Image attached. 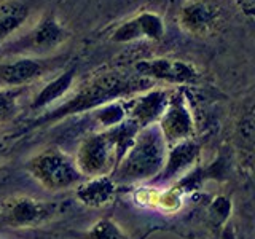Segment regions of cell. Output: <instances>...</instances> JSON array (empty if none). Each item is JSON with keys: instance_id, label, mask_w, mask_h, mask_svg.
Wrapping results in <instances>:
<instances>
[{"instance_id": "obj_5", "label": "cell", "mask_w": 255, "mask_h": 239, "mask_svg": "<svg viewBox=\"0 0 255 239\" xmlns=\"http://www.w3.org/2000/svg\"><path fill=\"white\" fill-rule=\"evenodd\" d=\"M159 131H161L166 142L179 143L188 140L191 135V117L188 110L179 102L171 104V107L164 109L161 114Z\"/></svg>"}, {"instance_id": "obj_10", "label": "cell", "mask_w": 255, "mask_h": 239, "mask_svg": "<svg viewBox=\"0 0 255 239\" xmlns=\"http://www.w3.org/2000/svg\"><path fill=\"white\" fill-rule=\"evenodd\" d=\"M42 64L34 59H19L0 67V80L10 86H19L42 74Z\"/></svg>"}, {"instance_id": "obj_1", "label": "cell", "mask_w": 255, "mask_h": 239, "mask_svg": "<svg viewBox=\"0 0 255 239\" xmlns=\"http://www.w3.org/2000/svg\"><path fill=\"white\" fill-rule=\"evenodd\" d=\"M166 161V140L161 131L143 129L135 135L118 166V177L139 180L153 177Z\"/></svg>"}, {"instance_id": "obj_7", "label": "cell", "mask_w": 255, "mask_h": 239, "mask_svg": "<svg viewBox=\"0 0 255 239\" xmlns=\"http://www.w3.org/2000/svg\"><path fill=\"white\" fill-rule=\"evenodd\" d=\"M137 70L143 75H151L156 78H163L167 82H190L196 77L195 70L187 64L174 59H155V61H145L137 66Z\"/></svg>"}, {"instance_id": "obj_15", "label": "cell", "mask_w": 255, "mask_h": 239, "mask_svg": "<svg viewBox=\"0 0 255 239\" xmlns=\"http://www.w3.org/2000/svg\"><path fill=\"white\" fill-rule=\"evenodd\" d=\"M64 38H66L64 29L56 21L48 18L37 27L34 34V45L42 48H53L56 45H59Z\"/></svg>"}, {"instance_id": "obj_12", "label": "cell", "mask_w": 255, "mask_h": 239, "mask_svg": "<svg viewBox=\"0 0 255 239\" xmlns=\"http://www.w3.org/2000/svg\"><path fill=\"white\" fill-rule=\"evenodd\" d=\"M196 153H198V150L190 140H183V142L175 143V147L169 153V158L166 159L164 179L174 177V175L180 172L183 167H187L195 159Z\"/></svg>"}, {"instance_id": "obj_13", "label": "cell", "mask_w": 255, "mask_h": 239, "mask_svg": "<svg viewBox=\"0 0 255 239\" xmlns=\"http://www.w3.org/2000/svg\"><path fill=\"white\" fill-rule=\"evenodd\" d=\"M72 82H74V74H72V72H67V74H64L56 80H53L50 85H46L43 90L40 91V94L35 98L34 104H32V107L42 109V107L48 106L50 102L61 98V96L70 88Z\"/></svg>"}, {"instance_id": "obj_14", "label": "cell", "mask_w": 255, "mask_h": 239, "mask_svg": "<svg viewBox=\"0 0 255 239\" xmlns=\"http://www.w3.org/2000/svg\"><path fill=\"white\" fill-rule=\"evenodd\" d=\"M26 16L27 10L18 2H10L0 6V37H5L19 27Z\"/></svg>"}, {"instance_id": "obj_4", "label": "cell", "mask_w": 255, "mask_h": 239, "mask_svg": "<svg viewBox=\"0 0 255 239\" xmlns=\"http://www.w3.org/2000/svg\"><path fill=\"white\" fill-rule=\"evenodd\" d=\"M56 211V204L37 201L27 196L11 198L2 206V219L11 227H34L50 219Z\"/></svg>"}, {"instance_id": "obj_2", "label": "cell", "mask_w": 255, "mask_h": 239, "mask_svg": "<svg viewBox=\"0 0 255 239\" xmlns=\"http://www.w3.org/2000/svg\"><path fill=\"white\" fill-rule=\"evenodd\" d=\"M29 172L48 190H64L82 180L83 174L75 164V159L69 158L59 150H46L27 166Z\"/></svg>"}, {"instance_id": "obj_16", "label": "cell", "mask_w": 255, "mask_h": 239, "mask_svg": "<svg viewBox=\"0 0 255 239\" xmlns=\"http://www.w3.org/2000/svg\"><path fill=\"white\" fill-rule=\"evenodd\" d=\"M86 239H128L117 223L110 220H99L86 233Z\"/></svg>"}, {"instance_id": "obj_6", "label": "cell", "mask_w": 255, "mask_h": 239, "mask_svg": "<svg viewBox=\"0 0 255 239\" xmlns=\"http://www.w3.org/2000/svg\"><path fill=\"white\" fill-rule=\"evenodd\" d=\"M180 22L187 30L196 35H207L219 24V10L204 2H193L183 6Z\"/></svg>"}, {"instance_id": "obj_17", "label": "cell", "mask_w": 255, "mask_h": 239, "mask_svg": "<svg viewBox=\"0 0 255 239\" xmlns=\"http://www.w3.org/2000/svg\"><path fill=\"white\" fill-rule=\"evenodd\" d=\"M21 90H0V121L11 118L18 107Z\"/></svg>"}, {"instance_id": "obj_8", "label": "cell", "mask_w": 255, "mask_h": 239, "mask_svg": "<svg viewBox=\"0 0 255 239\" xmlns=\"http://www.w3.org/2000/svg\"><path fill=\"white\" fill-rule=\"evenodd\" d=\"M77 195L83 204L101 207L110 203L112 198L115 196V183L112 182L109 175H98V177H91V180L80 185Z\"/></svg>"}, {"instance_id": "obj_9", "label": "cell", "mask_w": 255, "mask_h": 239, "mask_svg": "<svg viewBox=\"0 0 255 239\" xmlns=\"http://www.w3.org/2000/svg\"><path fill=\"white\" fill-rule=\"evenodd\" d=\"M163 34V22L155 14H140L139 18L122 26L115 34V40H131L135 37H151L158 38Z\"/></svg>"}, {"instance_id": "obj_11", "label": "cell", "mask_w": 255, "mask_h": 239, "mask_svg": "<svg viewBox=\"0 0 255 239\" xmlns=\"http://www.w3.org/2000/svg\"><path fill=\"white\" fill-rule=\"evenodd\" d=\"M166 109V94L163 93H150L137 101L132 109V121L137 126H147V123L153 121Z\"/></svg>"}, {"instance_id": "obj_3", "label": "cell", "mask_w": 255, "mask_h": 239, "mask_svg": "<svg viewBox=\"0 0 255 239\" xmlns=\"http://www.w3.org/2000/svg\"><path fill=\"white\" fill-rule=\"evenodd\" d=\"M128 90H129V83L123 82V80H120L115 75L101 77L98 80H94V82H91L90 85H86L83 90H80V93L75 98H72L66 106H62L54 117H62V115L75 114V112H80V110L91 109Z\"/></svg>"}]
</instances>
